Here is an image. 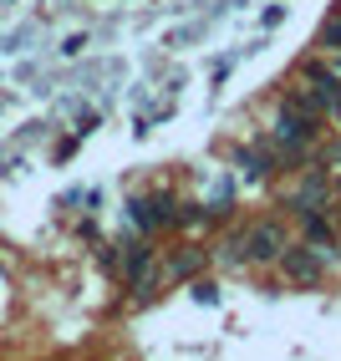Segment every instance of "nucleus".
Returning <instances> with one entry per match:
<instances>
[{
  "label": "nucleus",
  "instance_id": "f03ea898",
  "mask_svg": "<svg viewBox=\"0 0 341 361\" xmlns=\"http://www.w3.org/2000/svg\"><path fill=\"white\" fill-rule=\"evenodd\" d=\"M133 219H138L143 229H153V224H168L174 214H168V204H163V199H138V204H133Z\"/></svg>",
  "mask_w": 341,
  "mask_h": 361
},
{
  "label": "nucleus",
  "instance_id": "20e7f679",
  "mask_svg": "<svg viewBox=\"0 0 341 361\" xmlns=\"http://www.w3.org/2000/svg\"><path fill=\"white\" fill-rule=\"evenodd\" d=\"M280 255H285V270L296 275V280H316V259L306 250H280Z\"/></svg>",
  "mask_w": 341,
  "mask_h": 361
},
{
  "label": "nucleus",
  "instance_id": "7ed1b4c3",
  "mask_svg": "<svg viewBox=\"0 0 341 361\" xmlns=\"http://www.w3.org/2000/svg\"><path fill=\"white\" fill-rule=\"evenodd\" d=\"M280 137H285V142H306V137H311V123H306L296 107L280 112Z\"/></svg>",
  "mask_w": 341,
  "mask_h": 361
},
{
  "label": "nucleus",
  "instance_id": "f257e3e1",
  "mask_svg": "<svg viewBox=\"0 0 341 361\" xmlns=\"http://www.w3.org/2000/svg\"><path fill=\"white\" fill-rule=\"evenodd\" d=\"M229 250H234V255H245V259H275V255L285 250V234H280L275 224H255L250 234H239Z\"/></svg>",
  "mask_w": 341,
  "mask_h": 361
},
{
  "label": "nucleus",
  "instance_id": "39448f33",
  "mask_svg": "<svg viewBox=\"0 0 341 361\" xmlns=\"http://www.w3.org/2000/svg\"><path fill=\"white\" fill-rule=\"evenodd\" d=\"M326 41H341V20H331V26H326Z\"/></svg>",
  "mask_w": 341,
  "mask_h": 361
}]
</instances>
